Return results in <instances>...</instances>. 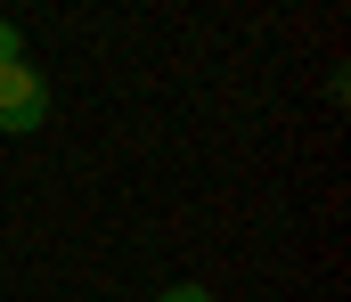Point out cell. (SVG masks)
I'll list each match as a JSON object with an SVG mask.
<instances>
[{
  "mask_svg": "<svg viewBox=\"0 0 351 302\" xmlns=\"http://www.w3.org/2000/svg\"><path fill=\"white\" fill-rule=\"evenodd\" d=\"M41 123H49V82H41V66H33V58L0 66V131H41Z\"/></svg>",
  "mask_w": 351,
  "mask_h": 302,
  "instance_id": "1",
  "label": "cell"
},
{
  "mask_svg": "<svg viewBox=\"0 0 351 302\" xmlns=\"http://www.w3.org/2000/svg\"><path fill=\"white\" fill-rule=\"evenodd\" d=\"M16 58H25V33H16V25L0 16V66H16Z\"/></svg>",
  "mask_w": 351,
  "mask_h": 302,
  "instance_id": "2",
  "label": "cell"
},
{
  "mask_svg": "<svg viewBox=\"0 0 351 302\" xmlns=\"http://www.w3.org/2000/svg\"><path fill=\"white\" fill-rule=\"evenodd\" d=\"M156 302H213V294H204V286H164Z\"/></svg>",
  "mask_w": 351,
  "mask_h": 302,
  "instance_id": "3",
  "label": "cell"
}]
</instances>
